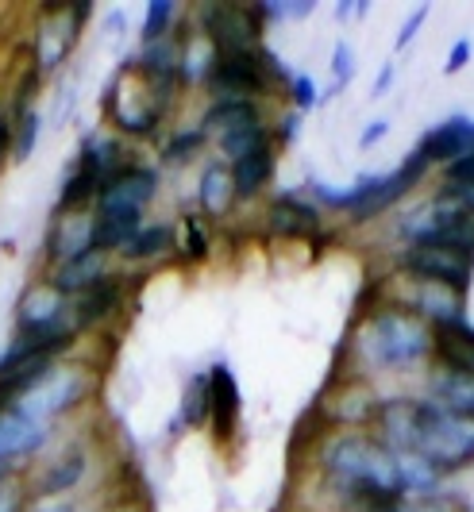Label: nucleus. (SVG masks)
I'll list each match as a JSON object with an SVG mask.
<instances>
[{
	"mask_svg": "<svg viewBox=\"0 0 474 512\" xmlns=\"http://www.w3.org/2000/svg\"><path fill=\"white\" fill-rule=\"evenodd\" d=\"M313 466L320 486L336 497L340 512L378 501H405V478H401V455L390 451L370 432H324L313 451Z\"/></svg>",
	"mask_w": 474,
	"mask_h": 512,
	"instance_id": "f257e3e1",
	"label": "nucleus"
},
{
	"mask_svg": "<svg viewBox=\"0 0 474 512\" xmlns=\"http://www.w3.org/2000/svg\"><path fill=\"white\" fill-rule=\"evenodd\" d=\"M236 212V193H232V170L224 158L212 154L209 162L201 166L197 174V216L209 220V224H220Z\"/></svg>",
	"mask_w": 474,
	"mask_h": 512,
	"instance_id": "4be33fe9",
	"label": "nucleus"
},
{
	"mask_svg": "<svg viewBox=\"0 0 474 512\" xmlns=\"http://www.w3.org/2000/svg\"><path fill=\"white\" fill-rule=\"evenodd\" d=\"M266 231L278 239H324V208L305 189H282L266 201Z\"/></svg>",
	"mask_w": 474,
	"mask_h": 512,
	"instance_id": "2eb2a0df",
	"label": "nucleus"
},
{
	"mask_svg": "<svg viewBox=\"0 0 474 512\" xmlns=\"http://www.w3.org/2000/svg\"><path fill=\"white\" fill-rule=\"evenodd\" d=\"M205 93L209 101L216 97H247V101H259L274 93V81L266 77L259 47H228V51H216L209 77H205Z\"/></svg>",
	"mask_w": 474,
	"mask_h": 512,
	"instance_id": "9d476101",
	"label": "nucleus"
},
{
	"mask_svg": "<svg viewBox=\"0 0 474 512\" xmlns=\"http://www.w3.org/2000/svg\"><path fill=\"white\" fill-rule=\"evenodd\" d=\"M336 20H340V24H351V20H355V0H340V4H336Z\"/></svg>",
	"mask_w": 474,
	"mask_h": 512,
	"instance_id": "09e8293b",
	"label": "nucleus"
},
{
	"mask_svg": "<svg viewBox=\"0 0 474 512\" xmlns=\"http://www.w3.org/2000/svg\"><path fill=\"white\" fill-rule=\"evenodd\" d=\"M390 128H394V124H390L386 116H374V120H367V124H363V131H359V151L378 147V143L390 135Z\"/></svg>",
	"mask_w": 474,
	"mask_h": 512,
	"instance_id": "79ce46f5",
	"label": "nucleus"
},
{
	"mask_svg": "<svg viewBox=\"0 0 474 512\" xmlns=\"http://www.w3.org/2000/svg\"><path fill=\"white\" fill-rule=\"evenodd\" d=\"M432 362L440 370H451V374H467L474 378V324L463 320L455 328H444L436 332V351H432Z\"/></svg>",
	"mask_w": 474,
	"mask_h": 512,
	"instance_id": "bb28decb",
	"label": "nucleus"
},
{
	"mask_svg": "<svg viewBox=\"0 0 474 512\" xmlns=\"http://www.w3.org/2000/svg\"><path fill=\"white\" fill-rule=\"evenodd\" d=\"M397 85V58H390V62H382L378 66V74H374V85H370V97L374 101H382V97H390Z\"/></svg>",
	"mask_w": 474,
	"mask_h": 512,
	"instance_id": "a19ab883",
	"label": "nucleus"
},
{
	"mask_svg": "<svg viewBox=\"0 0 474 512\" xmlns=\"http://www.w3.org/2000/svg\"><path fill=\"white\" fill-rule=\"evenodd\" d=\"M290 104L297 116H309L320 108V85H316V77L309 70H293V81H290Z\"/></svg>",
	"mask_w": 474,
	"mask_h": 512,
	"instance_id": "c9c22d12",
	"label": "nucleus"
},
{
	"mask_svg": "<svg viewBox=\"0 0 474 512\" xmlns=\"http://www.w3.org/2000/svg\"><path fill=\"white\" fill-rule=\"evenodd\" d=\"M370 8H374L370 0H355V20H367V16H370Z\"/></svg>",
	"mask_w": 474,
	"mask_h": 512,
	"instance_id": "8fccbe9b",
	"label": "nucleus"
},
{
	"mask_svg": "<svg viewBox=\"0 0 474 512\" xmlns=\"http://www.w3.org/2000/svg\"><path fill=\"white\" fill-rule=\"evenodd\" d=\"M12 158V112L0 108V166Z\"/></svg>",
	"mask_w": 474,
	"mask_h": 512,
	"instance_id": "a18cd8bd",
	"label": "nucleus"
},
{
	"mask_svg": "<svg viewBox=\"0 0 474 512\" xmlns=\"http://www.w3.org/2000/svg\"><path fill=\"white\" fill-rule=\"evenodd\" d=\"M8 478H12V474H8V470H0V482H8Z\"/></svg>",
	"mask_w": 474,
	"mask_h": 512,
	"instance_id": "3c124183",
	"label": "nucleus"
},
{
	"mask_svg": "<svg viewBox=\"0 0 474 512\" xmlns=\"http://www.w3.org/2000/svg\"><path fill=\"white\" fill-rule=\"evenodd\" d=\"M39 139H43V112H39V104L20 112V116H12V162H27L31 154L39 151Z\"/></svg>",
	"mask_w": 474,
	"mask_h": 512,
	"instance_id": "72a5a7b5",
	"label": "nucleus"
},
{
	"mask_svg": "<svg viewBox=\"0 0 474 512\" xmlns=\"http://www.w3.org/2000/svg\"><path fill=\"white\" fill-rule=\"evenodd\" d=\"M209 143L212 139L197 124H182L158 143V166H189L197 162V154L209 151Z\"/></svg>",
	"mask_w": 474,
	"mask_h": 512,
	"instance_id": "c85d7f7f",
	"label": "nucleus"
},
{
	"mask_svg": "<svg viewBox=\"0 0 474 512\" xmlns=\"http://www.w3.org/2000/svg\"><path fill=\"white\" fill-rule=\"evenodd\" d=\"M178 255V228L170 220H147L120 251V266H158Z\"/></svg>",
	"mask_w": 474,
	"mask_h": 512,
	"instance_id": "5701e85b",
	"label": "nucleus"
},
{
	"mask_svg": "<svg viewBox=\"0 0 474 512\" xmlns=\"http://www.w3.org/2000/svg\"><path fill=\"white\" fill-rule=\"evenodd\" d=\"M205 374H209V428L220 443H228L239 432L243 393H239V382L228 362H216Z\"/></svg>",
	"mask_w": 474,
	"mask_h": 512,
	"instance_id": "a211bd4d",
	"label": "nucleus"
},
{
	"mask_svg": "<svg viewBox=\"0 0 474 512\" xmlns=\"http://www.w3.org/2000/svg\"><path fill=\"white\" fill-rule=\"evenodd\" d=\"M189 24L197 35H205L216 51L228 47H263V20L255 16L251 4H224V0H205L189 12Z\"/></svg>",
	"mask_w": 474,
	"mask_h": 512,
	"instance_id": "9b49d317",
	"label": "nucleus"
},
{
	"mask_svg": "<svg viewBox=\"0 0 474 512\" xmlns=\"http://www.w3.org/2000/svg\"><path fill=\"white\" fill-rule=\"evenodd\" d=\"M471 58H474V43L463 35V39H455L448 47V58H444V66H440V74L444 77H455V74H463L467 66H471Z\"/></svg>",
	"mask_w": 474,
	"mask_h": 512,
	"instance_id": "58836bf2",
	"label": "nucleus"
},
{
	"mask_svg": "<svg viewBox=\"0 0 474 512\" xmlns=\"http://www.w3.org/2000/svg\"><path fill=\"white\" fill-rule=\"evenodd\" d=\"M27 512H81L78 501L70 497V501H31Z\"/></svg>",
	"mask_w": 474,
	"mask_h": 512,
	"instance_id": "49530a36",
	"label": "nucleus"
},
{
	"mask_svg": "<svg viewBox=\"0 0 474 512\" xmlns=\"http://www.w3.org/2000/svg\"><path fill=\"white\" fill-rule=\"evenodd\" d=\"M162 193V170L155 162L132 158L124 170H116L112 178L101 185L93 212H120V216H147V208L158 201Z\"/></svg>",
	"mask_w": 474,
	"mask_h": 512,
	"instance_id": "f8f14e48",
	"label": "nucleus"
},
{
	"mask_svg": "<svg viewBox=\"0 0 474 512\" xmlns=\"http://www.w3.org/2000/svg\"><path fill=\"white\" fill-rule=\"evenodd\" d=\"M212 147H216V158H224V162L232 166V162L247 158V154L263 151V147H274V131H270L266 120H259V124H243V128H236V131L216 135Z\"/></svg>",
	"mask_w": 474,
	"mask_h": 512,
	"instance_id": "cd10ccee",
	"label": "nucleus"
},
{
	"mask_svg": "<svg viewBox=\"0 0 474 512\" xmlns=\"http://www.w3.org/2000/svg\"><path fill=\"white\" fill-rule=\"evenodd\" d=\"M263 120V104L247 101V97H216V101L205 104L197 128L205 131L209 139L224 135V131H236L243 124H259Z\"/></svg>",
	"mask_w": 474,
	"mask_h": 512,
	"instance_id": "a878e982",
	"label": "nucleus"
},
{
	"mask_svg": "<svg viewBox=\"0 0 474 512\" xmlns=\"http://www.w3.org/2000/svg\"><path fill=\"white\" fill-rule=\"evenodd\" d=\"M394 274L409 282L444 285L451 293L467 297L474 285V258L448 251V247H397Z\"/></svg>",
	"mask_w": 474,
	"mask_h": 512,
	"instance_id": "1a4fd4ad",
	"label": "nucleus"
},
{
	"mask_svg": "<svg viewBox=\"0 0 474 512\" xmlns=\"http://www.w3.org/2000/svg\"><path fill=\"white\" fill-rule=\"evenodd\" d=\"M316 12V0H286V20H309Z\"/></svg>",
	"mask_w": 474,
	"mask_h": 512,
	"instance_id": "de8ad7c7",
	"label": "nucleus"
},
{
	"mask_svg": "<svg viewBox=\"0 0 474 512\" xmlns=\"http://www.w3.org/2000/svg\"><path fill=\"white\" fill-rule=\"evenodd\" d=\"M409 455L428 462L444 482H451V478L474 470V424L451 416L436 401H428L424 393H417Z\"/></svg>",
	"mask_w": 474,
	"mask_h": 512,
	"instance_id": "20e7f679",
	"label": "nucleus"
},
{
	"mask_svg": "<svg viewBox=\"0 0 474 512\" xmlns=\"http://www.w3.org/2000/svg\"><path fill=\"white\" fill-rule=\"evenodd\" d=\"M397 247H448L474 258V189L436 185L428 197L401 205L390 216Z\"/></svg>",
	"mask_w": 474,
	"mask_h": 512,
	"instance_id": "7ed1b4c3",
	"label": "nucleus"
},
{
	"mask_svg": "<svg viewBox=\"0 0 474 512\" xmlns=\"http://www.w3.org/2000/svg\"><path fill=\"white\" fill-rule=\"evenodd\" d=\"M108 274H112V258L101 255V251H81V255L51 266V270L43 274V282L51 285L54 293H62L66 301H74V297H81L85 289H93V285L101 282V278H108Z\"/></svg>",
	"mask_w": 474,
	"mask_h": 512,
	"instance_id": "412c9836",
	"label": "nucleus"
},
{
	"mask_svg": "<svg viewBox=\"0 0 474 512\" xmlns=\"http://www.w3.org/2000/svg\"><path fill=\"white\" fill-rule=\"evenodd\" d=\"M31 497H27L24 474H12L8 482H0V512H27Z\"/></svg>",
	"mask_w": 474,
	"mask_h": 512,
	"instance_id": "4c0bfd02",
	"label": "nucleus"
},
{
	"mask_svg": "<svg viewBox=\"0 0 474 512\" xmlns=\"http://www.w3.org/2000/svg\"><path fill=\"white\" fill-rule=\"evenodd\" d=\"M436 185H451V189H474V147L448 162L444 170H436Z\"/></svg>",
	"mask_w": 474,
	"mask_h": 512,
	"instance_id": "e433bc0d",
	"label": "nucleus"
},
{
	"mask_svg": "<svg viewBox=\"0 0 474 512\" xmlns=\"http://www.w3.org/2000/svg\"><path fill=\"white\" fill-rule=\"evenodd\" d=\"M124 301H128V282H124L120 270H112L108 278H101L93 289H85L81 297L70 301V320H74L78 335L101 332L105 324H112L120 316Z\"/></svg>",
	"mask_w": 474,
	"mask_h": 512,
	"instance_id": "dca6fc26",
	"label": "nucleus"
},
{
	"mask_svg": "<svg viewBox=\"0 0 474 512\" xmlns=\"http://www.w3.org/2000/svg\"><path fill=\"white\" fill-rule=\"evenodd\" d=\"M232 170V193H236V208L259 201L266 189L274 185V174H278V147H263V151L247 154L228 166Z\"/></svg>",
	"mask_w": 474,
	"mask_h": 512,
	"instance_id": "b1692460",
	"label": "nucleus"
},
{
	"mask_svg": "<svg viewBox=\"0 0 474 512\" xmlns=\"http://www.w3.org/2000/svg\"><path fill=\"white\" fill-rule=\"evenodd\" d=\"M93 251V212H54L43 235V262L47 270L66 258Z\"/></svg>",
	"mask_w": 474,
	"mask_h": 512,
	"instance_id": "6ab92c4d",
	"label": "nucleus"
},
{
	"mask_svg": "<svg viewBox=\"0 0 474 512\" xmlns=\"http://www.w3.org/2000/svg\"><path fill=\"white\" fill-rule=\"evenodd\" d=\"M51 439H54V428L39 424L20 405H4L0 409V470L27 474V466H35V459H43V451L51 447Z\"/></svg>",
	"mask_w": 474,
	"mask_h": 512,
	"instance_id": "ddd939ff",
	"label": "nucleus"
},
{
	"mask_svg": "<svg viewBox=\"0 0 474 512\" xmlns=\"http://www.w3.org/2000/svg\"><path fill=\"white\" fill-rule=\"evenodd\" d=\"M424 397L436 401V405L444 412H451V416L474 424V378H467V374H451V370H440V366L428 370V378H424Z\"/></svg>",
	"mask_w": 474,
	"mask_h": 512,
	"instance_id": "393cba45",
	"label": "nucleus"
},
{
	"mask_svg": "<svg viewBox=\"0 0 474 512\" xmlns=\"http://www.w3.org/2000/svg\"><path fill=\"white\" fill-rule=\"evenodd\" d=\"M170 104H174V97L155 89L151 81H143L128 62L112 74L105 97H101L108 131H116L124 143L128 139H135V143L158 139V131L170 116Z\"/></svg>",
	"mask_w": 474,
	"mask_h": 512,
	"instance_id": "39448f33",
	"label": "nucleus"
},
{
	"mask_svg": "<svg viewBox=\"0 0 474 512\" xmlns=\"http://www.w3.org/2000/svg\"><path fill=\"white\" fill-rule=\"evenodd\" d=\"M93 393H97V374H93V366L62 359V362H54L51 374L20 401V409L31 412L39 424L54 428V424H62V420H70L74 412L85 409V405L93 401Z\"/></svg>",
	"mask_w": 474,
	"mask_h": 512,
	"instance_id": "423d86ee",
	"label": "nucleus"
},
{
	"mask_svg": "<svg viewBox=\"0 0 474 512\" xmlns=\"http://www.w3.org/2000/svg\"><path fill=\"white\" fill-rule=\"evenodd\" d=\"M97 16V4L89 0H78V4H47L39 12V24H35V35H31V70L43 77H54L70 54L78 47L81 27Z\"/></svg>",
	"mask_w": 474,
	"mask_h": 512,
	"instance_id": "0eeeda50",
	"label": "nucleus"
},
{
	"mask_svg": "<svg viewBox=\"0 0 474 512\" xmlns=\"http://www.w3.org/2000/svg\"><path fill=\"white\" fill-rule=\"evenodd\" d=\"M182 20V4L178 0H151L143 8V24H139V43H162L178 31Z\"/></svg>",
	"mask_w": 474,
	"mask_h": 512,
	"instance_id": "2f4dec72",
	"label": "nucleus"
},
{
	"mask_svg": "<svg viewBox=\"0 0 474 512\" xmlns=\"http://www.w3.org/2000/svg\"><path fill=\"white\" fill-rule=\"evenodd\" d=\"M347 351L363 374H413L432 362L436 332L394 301H378L359 316Z\"/></svg>",
	"mask_w": 474,
	"mask_h": 512,
	"instance_id": "f03ea898",
	"label": "nucleus"
},
{
	"mask_svg": "<svg viewBox=\"0 0 474 512\" xmlns=\"http://www.w3.org/2000/svg\"><path fill=\"white\" fill-rule=\"evenodd\" d=\"M178 424L197 432L209 424V374L197 370L182 389V405H178Z\"/></svg>",
	"mask_w": 474,
	"mask_h": 512,
	"instance_id": "7c9ffc66",
	"label": "nucleus"
},
{
	"mask_svg": "<svg viewBox=\"0 0 474 512\" xmlns=\"http://www.w3.org/2000/svg\"><path fill=\"white\" fill-rule=\"evenodd\" d=\"M135 154L128 151V143L116 135V131L108 128H93L81 135L78 143V158H74V166L85 170V174H93V178L105 185L116 170H124L128 162H132Z\"/></svg>",
	"mask_w": 474,
	"mask_h": 512,
	"instance_id": "aec40b11",
	"label": "nucleus"
},
{
	"mask_svg": "<svg viewBox=\"0 0 474 512\" xmlns=\"http://www.w3.org/2000/svg\"><path fill=\"white\" fill-rule=\"evenodd\" d=\"M178 258L189 266H201L212 258V224L201 220L197 212H182L178 216Z\"/></svg>",
	"mask_w": 474,
	"mask_h": 512,
	"instance_id": "c756f323",
	"label": "nucleus"
},
{
	"mask_svg": "<svg viewBox=\"0 0 474 512\" xmlns=\"http://www.w3.org/2000/svg\"><path fill=\"white\" fill-rule=\"evenodd\" d=\"M93 470V451L85 439H70L54 451L51 459L35 462L24 474V486L31 501H70Z\"/></svg>",
	"mask_w": 474,
	"mask_h": 512,
	"instance_id": "6e6552de",
	"label": "nucleus"
},
{
	"mask_svg": "<svg viewBox=\"0 0 474 512\" xmlns=\"http://www.w3.org/2000/svg\"><path fill=\"white\" fill-rule=\"evenodd\" d=\"M301 120H305V116H297V112H286V116H282V120H278V124H274V147H278V151H282V147H290L293 139H297V131H301Z\"/></svg>",
	"mask_w": 474,
	"mask_h": 512,
	"instance_id": "c03bdc74",
	"label": "nucleus"
},
{
	"mask_svg": "<svg viewBox=\"0 0 474 512\" xmlns=\"http://www.w3.org/2000/svg\"><path fill=\"white\" fill-rule=\"evenodd\" d=\"M101 35L105 39H124L128 35V8H108L105 16H101Z\"/></svg>",
	"mask_w": 474,
	"mask_h": 512,
	"instance_id": "37998d69",
	"label": "nucleus"
},
{
	"mask_svg": "<svg viewBox=\"0 0 474 512\" xmlns=\"http://www.w3.org/2000/svg\"><path fill=\"white\" fill-rule=\"evenodd\" d=\"M386 301H394V305H401L405 312H413V316L424 320L432 332H444V328H455V324L467 320V297L451 293V289H444V285L397 278V285L386 293Z\"/></svg>",
	"mask_w": 474,
	"mask_h": 512,
	"instance_id": "4468645a",
	"label": "nucleus"
},
{
	"mask_svg": "<svg viewBox=\"0 0 474 512\" xmlns=\"http://www.w3.org/2000/svg\"><path fill=\"white\" fill-rule=\"evenodd\" d=\"M428 20H432V0H424L413 12H405V20H401L394 31V54L409 51V47L421 39V31L428 27Z\"/></svg>",
	"mask_w": 474,
	"mask_h": 512,
	"instance_id": "f704fd0d",
	"label": "nucleus"
},
{
	"mask_svg": "<svg viewBox=\"0 0 474 512\" xmlns=\"http://www.w3.org/2000/svg\"><path fill=\"white\" fill-rule=\"evenodd\" d=\"M89 512H151V505L139 493H112L101 505H93Z\"/></svg>",
	"mask_w": 474,
	"mask_h": 512,
	"instance_id": "ea45409f",
	"label": "nucleus"
},
{
	"mask_svg": "<svg viewBox=\"0 0 474 512\" xmlns=\"http://www.w3.org/2000/svg\"><path fill=\"white\" fill-rule=\"evenodd\" d=\"M328 74H332V89H328V93H320V104L332 101V97H340L343 89L355 81V74H359V51H355V43H351V39H336L332 58H328Z\"/></svg>",
	"mask_w": 474,
	"mask_h": 512,
	"instance_id": "473e14b6",
	"label": "nucleus"
},
{
	"mask_svg": "<svg viewBox=\"0 0 474 512\" xmlns=\"http://www.w3.org/2000/svg\"><path fill=\"white\" fill-rule=\"evenodd\" d=\"M471 147H474V116L455 112V116H444L440 124H432V128L424 131L413 151L421 154L424 162L432 166V174H436V170H444L448 162H455L459 154H467Z\"/></svg>",
	"mask_w": 474,
	"mask_h": 512,
	"instance_id": "f3484780",
	"label": "nucleus"
}]
</instances>
